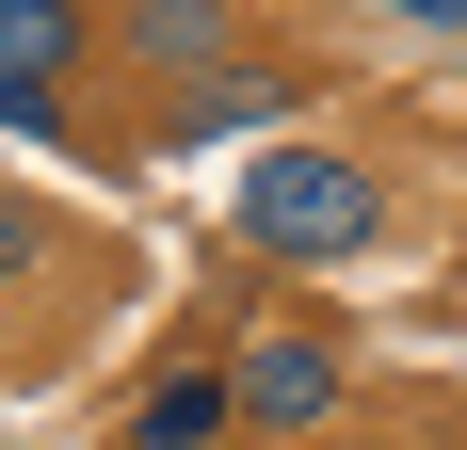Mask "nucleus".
<instances>
[{
	"instance_id": "6e6552de",
	"label": "nucleus",
	"mask_w": 467,
	"mask_h": 450,
	"mask_svg": "<svg viewBox=\"0 0 467 450\" xmlns=\"http://www.w3.org/2000/svg\"><path fill=\"white\" fill-rule=\"evenodd\" d=\"M403 16H420V33H467V0H403Z\"/></svg>"
},
{
	"instance_id": "f03ea898",
	"label": "nucleus",
	"mask_w": 467,
	"mask_h": 450,
	"mask_svg": "<svg viewBox=\"0 0 467 450\" xmlns=\"http://www.w3.org/2000/svg\"><path fill=\"white\" fill-rule=\"evenodd\" d=\"M65 81H81V0H0V129L65 145Z\"/></svg>"
},
{
	"instance_id": "20e7f679",
	"label": "nucleus",
	"mask_w": 467,
	"mask_h": 450,
	"mask_svg": "<svg viewBox=\"0 0 467 450\" xmlns=\"http://www.w3.org/2000/svg\"><path fill=\"white\" fill-rule=\"evenodd\" d=\"M226 386H242V418L306 435V418H338V338H258V354H242Z\"/></svg>"
},
{
	"instance_id": "39448f33",
	"label": "nucleus",
	"mask_w": 467,
	"mask_h": 450,
	"mask_svg": "<svg viewBox=\"0 0 467 450\" xmlns=\"http://www.w3.org/2000/svg\"><path fill=\"white\" fill-rule=\"evenodd\" d=\"M113 48H130L145 81H210V65H226V0H130V16H113Z\"/></svg>"
},
{
	"instance_id": "7ed1b4c3",
	"label": "nucleus",
	"mask_w": 467,
	"mask_h": 450,
	"mask_svg": "<svg viewBox=\"0 0 467 450\" xmlns=\"http://www.w3.org/2000/svg\"><path fill=\"white\" fill-rule=\"evenodd\" d=\"M290 113V65H258V48H226L210 81H178V113H161V145H242Z\"/></svg>"
},
{
	"instance_id": "f257e3e1",
	"label": "nucleus",
	"mask_w": 467,
	"mask_h": 450,
	"mask_svg": "<svg viewBox=\"0 0 467 450\" xmlns=\"http://www.w3.org/2000/svg\"><path fill=\"white\" fill-rule=\"evenodd\" d=\"M242 241L290 258V273H338V258L387 241V178L355 145H258V161H242Z\"/></svg>"
},
{
	"instance_id": "0eeeda50",
	"label": "nucleus",
	"mask_w": 467,
	"mask_h": 450,
	"mask_svg": "<svg viewBox=\"0 0 467 450\" xmlns=\"http://www.w3.org/2000/svg\"><path fill=\"white\" fill-rule=\"evenodd\" d=\"M33 258H48V210H16V193H0V290H16Z\"/></svg>"
},
{
	"instance_id": "423d86ee",
	"label": "nucleus",
	"mask_w": 467,
	"mask_h": 450,
	"mask_svg": "<svg viewBox=\"0 0 467 450\" xmlns=\"http://www.w3.org/2000/svg\"><path fill=\"white\" fill-rule=\"evenodd\" d=\"M226 418H242V386H226V370H161V386L130 403V450H210Z\"/></svg>"
}]
</instances>
